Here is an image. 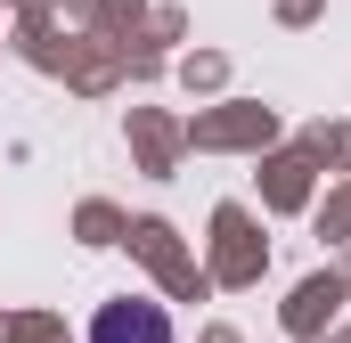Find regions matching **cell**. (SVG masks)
I'll use <instances>...</instances> for the list:
<instances>
[{
	"label": "cell",
	"instance_id": "1",
	"mask_svg": "<svg viewBox=\"0 0 351 343\" xmlns=\"http://www.w3.org/2000/svg\"><path fill=\"white\" fill-rule=\"evenodd\" d=\"M90 343H180V335H172V311H164V303L114 294V303H98V319H90Z\"/></svg>",
	"mask_w": 351,
	"mask_h": 343
}]
</instances>
